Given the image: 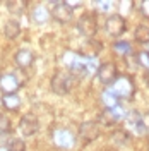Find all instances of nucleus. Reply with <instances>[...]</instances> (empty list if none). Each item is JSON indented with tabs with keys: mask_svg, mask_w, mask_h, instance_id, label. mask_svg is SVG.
Here are the masks:
<instances>
[{
	"mask_svg": "<svg viewBox=\"0 0 149 151\" xmlns=\"http://www.w3.org/2000/svg\"><path fill=\"white\" fill-rule=\"evenodd\" d=\"M100 119H101V122L105 124V125H113V124L117 122V120H115V117L112 115V112H110V110H105V112L101 113V117H100Z\"/></svg>",
	"mask_w": 149,
	"mask_h": 151,
	"instance_id": "b1692460",
	"label": "nucleus"
},
{
	"mask_svg": "<svg viewBox=\"0 0 149 151\" xmlns=\"http://www.w3.org/2000/svg\"><path fill=\"white\" fill-rule=\"evenodd\" d=\"M112 91L117 94V98L120 100H130L134 96V91H135V86H134V81H132L129 76H118L117 81L112 84Z\"/></svg>",
	"mask_w": 149,
	"mask_h": 151,
	"instance_id": "f03ea898",
	"label": "nucleus"
},
{
	"mask_svg": "<svg viewBox=\"0 0 149 151\" xmlns=\"http://www.w3.org/2000/svg\"><path fill=\"white\" fill-rule=\"evenodd\" d=\"M137 62H139L140 65L149 67V55H148V52H140L139 55H137Z\"/></svg>",
	"mask_w": 149,
	"mask_h": 151,
	"instance_id": "393cba45",
	"label": "nucleus"
},
{
	"mask_svg": "<svg viewBox=\"0 0 149 151\" xmlns=\"http://www.w3.org/2000/svg\"><path fill=\"white\" fill-rule=\"evenodd\" d=\"M140 12H142L146 17H149V0H148V2H142V4H140Z\"/></svg>",
	"mask_w": 149,
	"mask_h": 151,
	"instance_id": "bb28decb",
	"label": "nucleus"
},
{
	"mask_svg": "<svg viewBox=\"0 0 149 151\" xmlns=\"http://www.w3.org/2000/svg\"><path fill=\"white\" fill-rule=\"evenodd\" d=\"M7 7L12 14H22L24 9H26V2H22V0H14V2H7Z\"/></svg>",
	"mask_w": 149,
	"mask_h": 151,
	"instance_id": "aec40b11",
	"label": "nucleus"
},
{
	"mask_svg": "<svg viewBox=\"0 0 149 151\" xmlns=\"http://www.w3.org/2000/svg\"><path fill=\"white\" fill-rule=\"evenodd\" d=\"M52 17L58 22H67L72 17V9L69 7L67 2H55V5L52 9Z\"/></svg>",
	"mask_w": 149,
	"mask_h": 151,
	"instance_id": "9d476101",
	"label": "nucleus"
},
{
	"mask_svg": "<svg viewBox=\"0 0 149 151\" xmlns=\"http://www.w3.org/2000/svg\"><path fill=\"white\" fill-rule=\"evenodd\" d=\"M0 151H9V148H4V146H2V148H0Z\"/></svg>",
	"mask_w": 149,
	"mask_h": 151,
	"instance_id": "2f4dec72",
	"label": "nucleus"
},
{
	"mask_svg": "<svg viewBox=\"0 0 149 151\" xmlns=\"http://www.w3.org/2000/svg\"><path fill=\"white\" fill-rule=\"evenodd\" d=\"M33 60H34V55H33V52H29V50H19L17 53H16V62H17V65L22 67V69L31 67Z\"/></svg>",
	"mask_w": 149,
	"mask_h": 151,
	"instance_id": "ddd939ff",
	"label": "nucleus"
},
{
	"mask_svg": "<svg viewBox=\"0 0 149 151\" xmlns=\"http://www.w3.org/2000/svg\"><path fill=\"white\" fill-rule=\"evenodd\" d=\"M4 33H5V36L9 38V40H14V38L19 36V33H21V26H19L17 21H9L7 24H5V29H4Z\"/></svg>",
	"mask_w": 149,
	"mask_h": 151,
	"instance_id": "dca6fc26",
	"label": "nucleus"
},
{
	"mask_svg": "<svg viewBox=\"0 0 149 151\" xmlns=\"http://www.w3.org/2000/svg\"><path fill=\"white\" fill-rule=\"evenodd\" d=\"M98 79L101 81L103 84H113L115 81H117V67L113 65L112 62H108V64H101L100 69H98Z\"/></svg>",
	"mask_w": 149,
	"mask_h": 151,
	"instance_id": "423d86ee",
	"label": "nucleus"
},
{
	"mask_svg": "<svg viewBox=\"0 0 149 151\" xmlns=\"http://www.w3.org/2000/svg\"><path fill=\"white\" fill-rule=\"evenodd\" d=\"M64 64L65 67L75 76H84L89 74V64H87V57H82L74 52H65L64 55Z\"/></svg>",
	"mask_w": 149,
	"mask_h": 151,
	"instance_id": "f257e3e1",
	"label": "nucleus"
},
{
	"mask_svg": "<svg viewBox=\"0 0 149 151\" xmlns=\"http://www.w3.org/2000/svg\"><path fill=\"white\" fill-rule=\"evenodd\" d=\"M38 127H39L38 119L33 113H26V115L21 119V122H19V131H21L22 136H33V134H36Z\"/></svg>",
	"mask_w": 149,
	"mask_h": 151,
	"instance_id": "1a4fd4ad",
	"label": "nucleus"
},
{
	"mask_svg": "<svg viewBox=\"0 0 149 151\" xmlns=\"http://www.w3.org/2000/svg\"><path fill=\"white\" fill-rule=\"evenodd\" d=\"M67 4H69L70 9H75V7H81L82 5V2H67Z\"/></svg>",
	"mask_w": 149,
	"mask_h": 151,
	"instance_id": "c756f323",
	"label": "nucleus"
},
{
	"mask_svg": "<svg viewBox=\"0 0 149 151\" xmlns=\"http://www.w3.org/2000/svg\"><path fill=\"white\" fill-rule=\"evenodd\" d=\"M2 105H4L7 110L16 112L19 106H21V100H19L17 94H5V96L2 98Z\"/></svg>",
	"mask_w": 149,
	"mask_h": 151,
	"instance_id": "2eb2a0df",
	"label": "nucleus"
},
{
	"mask_svg": "<svg viewBox=\"0 0 149 151\" xmlns=\"http://www.w3.org/2000/svg\"><path fill=\"white\" fill-rule=\"evenodd\" d=\"M77 31L84 35L86 38H91L96 35L98 31V21H96V16L94 14H84L82 17L79 19L77 22Z\"/></svg>",
	"mask_w": 149,
	"mask_h": 151,
	"instance_id": "20e7f679",
	"label": "nucleus"
},
{
	"mask_svg": "<svg viewBox=\"0 0 149 151\" xmlns=\"http://www.w3.org/2000/svg\"><path fill=\"white\" fill-rule=\"evenodd\" d=\"M110 112H112V115L115 117V120H117V122H118V120H123V119H127V115H129V113H127V110H125L122 105H117V106H115V108H112Z\"/></svg>",
	"mask_w": 149,
	"mask_h": 151,
	"instance_id": "412c9836",
	"label": "nucleus"
},
{
	"mask_svg": "<svg viewBox=\"0 0 149 151\" xmlns=\"http://www.w3.org/2000/svg\"><path fill=\"white\" fill-rule=\"evenodd\" d=\"M127 125H129V129L134 132H144V127H142V117H140L137 112H130L127 115Z\"/></svg>",
	"mask_w": 149,
	"mask_h": 151,
	"instance_id": "f8f14e48",
	"label": "nucleus"
},
{
	"mask_svg": "<svg viewBox=\"0 0 149 151\" xmlns=\"http://www.w3.org/2000/svg\"><path fill=\"white\" fill-rule=\"evenodd\" d=\"M9 151H26L24 141H21V139H10L9 141Z\"/></svg>",
	"mask_w": 149,
	"mask_h": 151,
	"instance_id": "5701e85b",
	"label": "nucleus"
},
{
	"mask_svg": "<svg viewBox=\"0 0 149 151\" xmlns=\"http://www.w3.org/2000/svg\"><path fill=\"white\" fill-rule=\"evenodd\" d=\"M115 139L120 141V142H125L129 139V137H127V132H117V134H115Z\"/></svg>",
	"mask_w": 149,
	"mask_h": 151,
	"instance_id": "cd10ccee",
	"label": "nucleus"
},
{
	"mask_svg": "<svg viewBox=\"0 0 149 151\" xmlns=\"http://www.w3.org/2000/svg\"><path fill=\"white\" fill-rule=\"evenodd\" d=\"M101 101L106 106V110H112V108H115L118 105V98H117V94L113 93L112 89H106V91L101 93Z\"/></svg>",
	"mask_w": 149,
	"mask_h": 151,
	"instance_id": "4468645a",
	"label": "nucleus"
},
{
	"mask_svg": "<svg viewBox=\"0 0 149 151\" xmlns=\"http://www.w3.org/2000/svg\"><path fill=\"white\" fill-rule=\"evenodd\" d=\"M31 17H33V21H34V22H38V24H43V22H47L48 19H50V12H48L45 7H36V9L33 10Z\"/></svg>",
	"mask_w": 149,
	"mask_h": 151,
	"instance_id": "f3484780",
	"label": "nucleus"
},
{
	"mask_svg": "<svg viewBox=\"0 0 149 151\" xmlns=\"http://www.w3.org/2000/svg\"><path fill=\"white\" fill-rule=\"evenodd\" d=\"M53 142H55L58 148H72L74 146V134L70 131H67V129H55L53 131Z\"/></svg>",
	"mask_w": 149,
	"mask_h": 151,
	"instance_id": "0eeeda50",
	"label": "nucleus"
},
{
	"mask_svg": "<svg viewBox=\"0 0 149 151\" xmlns=\"http://www.w3.org/2000/svg\"><path fill=\"white\" fill-rule=\"evenodd\" d=\"M135 40L139 43H149V26L139 24L137 29H135Z\"/></svg>",
	"mask_w": 149,
	"mask_h": 151,
	"instance_id": "6ab92c4d",
	"label": "nucleus"
},
{
	"mask_svg": "<svg viewBox=\"0 0 149 151\" xmlns=\"http://www.w3.org/2000/svg\"><path fill=\"white\" fill-rule=\"evenodd\" d=\"M96 7H98V12H106L112 7V4L110 2H96Z\"/></svg>",
	"mask_w": 149,
	"mask_h": 151,
	"instance_id": "a878e982",
	"label": "nucleus"
},
{
	"mask_svg": "<svg viewBox=\"0 0 149 151\" xmlns=\"http://www.w3.org/2000/svg\"><path fill=\"white\" fill-rule=\"evenodd\" d=\"M79 132H81V136H82L86 141H93V139H96L100 136V129H98L96 122H84L81 125Z\"/></svg>",
	"mask_w": 149,
	"mask_h": 151,
	"instance_id": "9b49d317",
	"label": "nucleus"
},
{
	"mask_svg": "<svg viewBox=\"0 0 149 151\" xmlns=\"http://www.w3.org/2000/svg\"><path fill=\"white\" fill-rule=\"evenodd\" d=\"M72 88V74L69 70H58L52 79V89L57 94H65Z\"/></svg>",
	"mask_w": 149,
	"mask_h": 151,
	"instance_id": "7ed1b4c3",
	"label": "nucleus"
},
{
	"mask_svg": "<svg viewBox=\"0 0 149 151\" xmlns=\"http://www.w3.org/2000/svg\"><path fill=\"white\" fill-rule=\"evenodd\" d=\"M144 83H146V86L149 88V72H146V74H144Z\"/></svg>",
	"mask_w": 149,
	"mask_h": 151,
	"instance_id": "7c9ffc66",
	"label": "nucleus"
},
{
	"mask_svg": "<svg viewBox=\"0 0 149 151\" xmlns=\"http://www.w3.org/2000/svg\"><path fill=\"white\" fill-rule=\"evenodd\" d=\"M113 50H115V53H118L122 57H129L132 53V47H130V43H127V41H117L113 45Z\"/></svg>",
	"mask_w": 149,
	"mask_h": 151,
	"instance_id": "a211bd4d",
	"label": "nucleus"
},
{
	"mask_svg": "<svg viewBox=\"0 0 149 151\" xmlns=\"http://www.w3.org/2000/svg\"><path fill=\"white\" fill-rule=\"evenodd\" d=\"M125 29H127V24H125V19L118 16V14H113L110 17L106 19V22H105V31L110 35V36H120L125 33Z\"/></svg>",
	"mask_w": 149,
	"mask_h": 151,
	"instance_id": "39448f33",
	"label": "nucleus"
},
{
	"mask_svg": "<svg viewBox=\"0 0 149 151\" xmlns=\"http://www.w3.org/2000/svg\"><path fill=\"white\" fill-rule=\"evenodd\" d=\"M9 132H10V120L4 115V113H0V134L5 136V134H9Z\"/></svg>",
	"mask_w": 149,
	"mask_h": 151,
	"instance_id": "4be33fe9",
	"label": "nucleus"
},
{
	"mask_svg": "<svg viewBox=\"0 0 149 151\" xmlns=\"http://www.w3.org/2000/svg\"><path fill=\"white\" fill-rule=\"evenodd\" d=\"M148 55H149V52H148Z\"/></svg>",
	"mask_w": 149,
	"mask_h": 151,
	"instance_id": "473e14b6",
	"label": "nucleus"
},
{
	"mask_svg": "<svg viewBox=\"0 0 149 151\" xmlns=\"http://www.w3.org/2000/svg\"><path fill=\"white\" fill-rule=\"evenodd\" d=\"M142 127H144V131L149 132V113L142 115Z\"/></svg>",
	"mask_w": 149,
	"mask_h": 151,
	"instance_id": "c85d7f7f",
	"label": "nucleus"
},
{
	"mask_svg": "<svg viewBox=\"0 0 149 151\" xmlns=\"http://www.w3.org/2000/svg\"><path fill=\"white\" fill-rule=\"evenodd\" d=\"M21 88V81H19L16 74H2L0 76V91L5 94H14Z\"/></svg>",
	"mask_w": 149,
	"mask_h": 151,
	"instance_id": "6e6552de",
	"label": "nucleus"
}]
</instances>
